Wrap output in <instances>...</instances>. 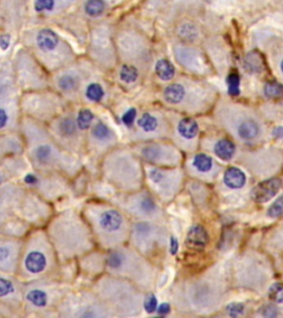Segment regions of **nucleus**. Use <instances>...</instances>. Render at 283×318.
I'll use <instances>...</instances> for the list:
<instances>
[{"instance_id":"obj_1","label":"nucleus","mask_w":283,"mask_h":318,"mask_svg":"<svg viewBox=\"0 0 283 318\" xmlns=\"http://www.w3.org/2000/svg\"><path fill=\"white\" fill-rule=\"evenodd\" d=\"M21 131L26 156L35 170L56 172L72 178L82 169L79 158L61 147L51 132L42 126L26 121L21 125Z\"/></svg>"},{"instance_id":"obj_2","label":"nucleus","mask_w":283,"mask_h":318,"mask_svg":"<svg viewBox=\"0 0 283 318\" xmlns=\"http://www.w3.org/2000/svg\"><path fill=\"white\" fill-rule=\"evenodd\" d=\"M46 233L55 248L60 263L81 258L96 248L90 225L82 214L66 209L50 219Z\"/></svg>"},{"instance_id":"obj_3","label":"nucleus","mask_w":283,"mask_h":318,"mask_svg":"<svg viewBox=\"0 0 283 318\" xmlns=\"http://www.w3.org/2000/svg\"><path fill=\"white\" fill-rule=\"evenodd\" d=\"M82 215L93 233L97 245L110 251L129 244L132 229L131 218L113 202H87Z\"/></svg>"},{"instance_id":"obj_4","label":"nucleus","mask_w":283,"mask_h":318,"mask_svg":"<svg viewBox=\"0 0 283 318\" xmlns=\"http://www.w3.org/2000/svg\"><path fill=\"white\" fill-rule=\"evenodd\" d=\"M60 263L45 230L38 229L23 240L17 277L20 281L31 282L52 277Z\"/></svg>"},{"instance_id":"obj_5","label":"nucleus","mask_w":283,"mask_h":318,"mask_svg":"<svg viewBox=\"0 0 283 318\" xmlns=\"http://www.w3.org/2000/svg\"><path fill=\"white\" fill-rule=\"evenodd\" d=\"M92 289L109 306L115 317H136L144 309L146 296L144 290L125 278L105 272L93 284Z\"/></svg>"},{"instance_id":"obj_6","label":"nucleus","mask_w":283,"mask_h":318,"mask_svg":"<svg viewBox=\"0 0 283 318\" xmlns=\"http://www.w3.org/2000/svg\"><path fill=\"white\" fill-rule=\"evenodd\" d=\"M101 174L104 180L120 192L143 188L144 167L139 157L130 148L115 147L103 156Z\"/></svg>"},{"instance_id":"obj_7","label":"nucleus","mask_w":283,"mask_h":318,"mask_svg":"<svg viewBox=\"0 0 283 318\" xmlns=\"http://www.w3.org/2000/svg\"><path fill=\"white\" fill-rule=\"evenodd\" d=\"M105 272L131 281L144 292L152 287L154 278L152 264L132 245L125 244L106 251Z\"/></svg>"},{"instance_id":"obj_8","label":"nucleus","mask_w":283,"mask_h":318,"mask_svg":"<svg viewBox=\"0 0 283 318\" xmlns=\"http://www.w3.org/2000/svg\"><path fill=\"white\" fill-rule=\"evenodd\" d=\"M70 289L52 277L23 283V309L31 315H49L56 311Z\"/></svg>"},{"instance_id":"obj_9","label":"nucleus","mask_w":283,"mask_h":318,"mask_svg":"<svg viewBox=\"0 0 283 318\" xmlns=\"http://www.w3.org/2000/svg\"><path fill=\"white\" fill-rule=\"evenodd\" d=\"M57 315L68 318L115 317L109 306L93 289L69 292L59 304Z\"/></svg>"},{"instance_id":"obj_10","label":"nucleus","mask_w":283,"mask_h":318,"mask_svg":"<svg viewBox=\"0 0 283 318\" xmlns=\"http://www.w3.org/2000/svg\"><path fill=\"white\" fill-rule=\"evenodd\" d=\"M112 202L124 211L133 221H154L159 215V207L151 192L139 189L133 192H121Z\"/></svg>"},{"instance_id":"obj_11","label":"nucleus","mask_w":283,"mask_h":318,"mask_svg":"<svg viewBox=\"0 0 283 318\" xmlns=\"http://www.w3.org/2000/svg\"><path fill=\"white\" fill-rule=\"evenodd\" d=\"M22 182L27 189L36 192L48 201L65 196L70 188L65 176L35 169L23 175Z\"/></svg>"},{"instance_id":"obj_12","label":"nucleus","mask_w":283,"mask_h":318,"mask_svg":"<svg viewBox=\"0 0 283 318\" xmlns=\"http://www.w3.org/2000/svg\"><path fill=\"white\" fill-rule=\"evenodd\" d=\"M27 188L13 182L0 186V230L15 223L20 219L22 201Z\"/></svg>"},{"instance_id":"obj_13","label":"nucleus","mask_w":283,"mask_h":318,"mask_svg":"<svg viewBox=\"0 0 283 318\" xmlns=\"http://www.w3.org/2000/svg\"><path fill=\"white\" fill-rule=\"evenodd\" d=\"M82 131L77 119L70 115L59 118L50 130L58 144L74 155L86 148V141Z\"/></svg>"},{"instance_id":"obj_14","label":"nucleus","mask_w":283,"mask_h":318,"mask_svg":"<svg viewBox=\"0 0 283 318\" xmlns=\"http://www.w3.org/2000/svg\"><path fill=\"white\" fill-rule=\"evenodd\" d=\"M51 217L52 208L50 201L45 200L41 196L37 195L36 192L27 189L22 201L20 219L28 225L41 227L42 224H46L50 221Z\"/></svg>"},{"instance_id":"obj_15","label":"nucleus","mask_w":283,"mask_h":318,"mask_svg":"<svg viewBox=\"0 0 283 318\" xmlns=\"http://www.w3.org/2000/svg\"><path fill=\"white\" fill-rule=\"evenodd\" d=\"M22 248V237L0 231V273L17 276Z\"/></svg>"},{"instance_id":"obj_16","label":"nucleus","mask_w":283,"mask_h":318,"mask_svg":"<svg viewBox=\"0 0 283 318\" xmlns=\"http://www.w3.org/2000/svg\"><path fill=\"white\" fill-rule=\"evenodd\" d=\"M117 145L119 137L111 126L102 121H98L91 126L86 138V149L90 150L92 155L103 158L110 150L117 147Z\"/></svg>"},{"instance_id":"obj_17","label":"nucleus","mask_w":283,"mask_h":318,"mask_svg":"<svg viewBox=\"0 0 283 318\" xmlns=\"http://www.w3.org/2000/svg\"><path fill=\"white\" fill-rule=\"evenodd\" d=\"M159 230L153 221H132L129 243L144 256H150L156 249Z\"/></svg>"},{"instance_id":"obj_18","label":"nucleus","mask_w":283,"mask_h":318,"mask_svg":"<svg viewBox=\"0 0 283 318\" xmlns=\"http://www.w3.org/2000/svg\"><path fill=\"white\" fill-rule=\"evenodd\" d=\"M19 309H23V282L15 275L0 273V310L8 314Z\"/></svg>"},{"instance_id":"obj_19","label":"nucleus","mask_w":283,"mask_h":318,"mask_svg":"<svg viewBox=\"0 0 283 318\" xmlns=\"http://www.w3.org/2000/svg\"><path fill=\"white\" fill-rule=\"evenodd\" d=\"M136 130L133 132L132 141L134 144L150 142L159 128L158 118L152 113H144L136 119Z\"/></svg>"},{"instance_id":"obj_20","label":"nucleus","mask_w":283,"mask_h":318,"mask_svg":"<svg viewBox=\"0 0 283 318\" xmlns=\"http://www.w3.org/2000/svg\"><path fill=\"white\" fill-rule=\"evenodd\" d=\"M25 151L23 139L16 135H0V164L7 159L21 155Z\"/></svg>"},{"instance_id":"obj_21","label":"nucleus","mask_w":283,"mask_h":318,"mask_svg":"<svg viewBox=\"0 0 283 318\" xmlns=\"http://www.w3.org/2000/svg\"><path fill=\"white\" fill-rule=\"evenodd\" d=\"M281 188V180L279 178H271L260 182L252 191V198L255 202L264 203L270 200Z\"/></svg>"},{"instance_id":"obj_22","label":"nucleus","mask_w":283,"mask_h":318,"mask_svg":"<svg viewBox=\"0 0 283 318\" xmlns=\"http://www.w3.org/2000/svg\"><path fill=\"white\" fill-rule=\"evenodd\" d=\"M208 241H209V236H208L205 228L201 227V225H195V227L188 231L186 236L187 247L196 251L204 250Z\"/></svg>"},{"instance_id":"obj_23","label":"nucleus","mask_w":283,"mask_h":318,"mask_svg":"<svg viewBox=\"0 0 283 318\" xmlns=\"http://www.w3.org/2000/svg\"><path fill=\"white\" fill-rule=\"evenodd\" d=\"M37 44L39 49L43 52L55 51L59 45V38L56 32L50 29H42L37 36Z\"/></svg>"},{"instance_id":"obj_24","label":"nucleus","mask_w":283,"mask_h":318,"mask_svg":"<svg viewBox=\"0 0 283 318\" xmlns=\"http://www.w3.org/2000/svg\"><path fill=\"white\" fill-rule=\"evenodd\" d=\"M224 181L231 189L241 188L246 183V175L239 168L230 167L225 171Z\"/></svg>"},{"instance_id":"obj_25","label":"nucleus","mask_w":283,"mask_h":318,"mask_svg":"<svg viewBox=\"0 0 283 318\" xmlns=\"http://www.w3.org/2000/svg\"><path fill=\"white\" fill-rule=\"evenodd\" d=\"M81 80L77 74L73 73H65L61 75L57 81L58 88L64 93H74L80 88Z\"/></svg>"},{"instance_id":"obj_26","label":"nucleus","mask_w":283,"mask_h":318,"mask_svg":"<svg viewBox=\"0 0 283 318\" xmlns=\"http://www.w3.org/2000/svg\"><path fill=\"white\" fill-rule=\"evenodd\" d=\"M185 94V88L179 83L168 85L164 90V98L170 104H179L184 99Z\"/></svg>"},{"instance_id":"obj_27","label":"nucleus","mask_w":283,"mask_h":318,"mask_svg":"<svg viewBox=\"0 0 283 318\" xmlns=\"http://www.w3.org/2000/svg\"><path fill=\"white\" fill-rule=\"evenodd\" d=\"M177 130L185 139H193L198 132V124L191 117H185L178 123Z\"/></svg>"},{"instance_id":"obj_28","label":"nucleus","mask_w":283,"mask_h":318,"mask_svg":"<svg viewBox=\"0 0 283 318\" xmlns=\"http://www.w3.org/2000/svg\"><path fill=\"white\" fill-rule=\"evenodd\" d=\"M155 72H156L157 76L163 80V81H170L175 75V68L174 65L168 61V60H159V61L155 65Z\"/></svg>"},{"instance_id":"obj_29","label":"nucleus","mask_w":283,"mask_h":318,"mask_svg":"<svg viewBox=\"0 0 283 318\" xmlns=\"http://www.w3.org/2000/svg\"><path fill=\"white\" fill-rule=\"evenodd\" d=\"M235 151V147L233 143H231L228 139H221L215 146V152L219 158L224 159V161H229Z\"/></svg>"},{"instance_id":"obj_30","label":"nucleus","mask_w":283,"mask_h":318,"mask_svg":"<svg viewBox=\"0 0 283 318\" xmlns=\"http://www.w3.org/2000/svg\"><path fill=\"white\" fill-rule=\"evenodd\" d=\"M259 132V126L253 121L242 122L238 127V134L244 139H253Z\"/></svg>"},{"instance_id":"obj_31","label":"nucleus","mask_w":283,"mask_h":318,"mask_svg":"<svg viewBox=\"0 0 283 318\" xmlns=\"http://www.w3.org/2000/svg\"><path fill=\"white\" fill-rule=\"evenodd\" d=\"M105 9L104 0H86L84 5V11L90 17H99Z\"/></svg>"},{"instance_id":"obj_32","label":"nucleus","mask_w":283,"mask_h":318,"mask_svg":"<svg viewBox=\"0 0 283 318\" xmlns=\"http://www.w3.org/2000/svg\"><path fill=\"white\" fill-rule=\"evenodd\" d=\"M104 96V89L100 83H91L87 85L85 89V97L91 102H100L102 101Z\"/></svg>"},{"instance_id":"obj_33","label":"nucleus","mask_w":283,"mask_h":318,"mask_svg":"<svg viewBox=\"0 0 283 318\" xmlns=\"http://www.w3.org/2000/svg\"><path fill=\"white\" fill-rule=\"evenodd\" d=\"M93 119H94V114L89 110V109H82L77 116V123L79 125L80 129L87 130L91 128V126L93 125Z\"/></svg>"},{"instance_id":"obj_34","label":"nucleus","mask_w":283,"mask_h":318,"mask_svg":"<svg viewBox=\"0 0 283 318\" xmlns=\"http://www.w3.org/2000/svg\"><path fill=\"white\" fill-rule=\"evenodd\" d=\"M138 77V71L135 66L124 64L120 71V78L125 83L135 82Z\"/></svg>"},{"instance_id":"obj_35","label":"nucleus","mask_w":283,"mask_h":318,"mask_svg":"<svg viewBox=\"0 0 283 318\" xmlns=\"http://www.w3.org/2000/svg\"><path fill=\"white\" fill-rule=\"evenodd\" d=\"M193 165L197 170L201 172H206L208 170H210V168L213 167V161L211 158L209 156H207L206 154H198L195 156Z\"/></svg>"},{"instance_id":"obj_36","label":"nucleus","mask_w":283,"mask_h":318,"mask_svg":"<svg viewBox=\"0 0 283 318\" xmlns=\"http://www.w3.org/2000/svg\"><path fill=\"white\" fill-rule=\"evenodd\" d=\"M266 96L273 98L283 95V85L278 82H268L265 86Z\"/></svg>"},{"instance_id":"obj_37","label":"nucleus","mask_w":283,"mask_h":318,"mask_svg":"<svg viewBox=\"0 0 283 318\" xmlns=\"http://www.w3.org/2000/svg\"><path fill=\"white\" fill-rule=\"evenodd\" d=\"M227 83H228L229 94L232 95V96L239 95V93H240V90H239L240 77L237 73H231V74L229 75L227 78Z\"/></svg>"},{"instance_id":"obj_38","label":"nucleus","mask_w":283,"mask_h":318,"mask_svg":"<svg viewBox=\"0 0 283 318\" xmlns=\"http://www.w3.org/2000/svg\"><path fill=\"white\" fill-rule=\"evenodd\" d=\"M269 297L275 303L283 302V283H274L269 289Z\"/></svg>"},{"instance_id":"obj_39","label":"nucleus","mask_w":283,"mask_h":318,"mask_svg":"<svg viewBox=\"0 0 283 318\" xmlns=\"http://www.w3.org/2000/svg\"><path fill=\"white\" fill-rule=\"evenodd\" d=\"M144 310L148 314L155 313L157 310V297L153 293L146 294L144 298Z\"/></svg>"},{"instance_id":"obj_40","label":"nucleus","mask_w":283,"mask_h":318,"mask_svg":"<svg viewBox=\"0 0 283 318\" xmlns=\"http://www.w3.org/2000/svg\"><path fill=\"white\" fill-rule=\"evenodd\" d=\"M282 215H283V196L278 198L268 210V216L271 218H278Z\"/></svg>"},{"instance_id":"obj_41","label":"nucleus","mask_w":283,"mask_h":318,"mask_svg":"<svg viewBox=\"0 0 283 318\" xmlns=\"http://www.w3.org/2000/svg\"><path fill=\"white\" fill-rule=\"evenodd\" d=\"M137 119V111L136 109H129L124 114L122 115V122L127 127H132V126L135 124Z\"/></svg>"},{"instance_id":"obj_42","label":"nucleus","mask_w":283,"mask_h":318,"mask_svg":"<svg viewBox=\"0 0 283 318\" xmlns=\"http://www.w3.org/2000/svg\"><path fill=\"white\" fill-rule=\"evenodd\" d=\"M56 7V0H35V9L38 12L50 11Z\"/></svg>"},{"instance_id":"obj_43","label":"nucleus","mask_w":283,"mask_h":318,"mask_svg":"<svg viewBox=\"0 0 283 318\" xmlns=\"http://www.w3.org/2000/svg\"><path fill=\"white\" fill-rule=\"evenodd\" d=\"M244 309H245L244 305L239 304V303H232L230 305H228V307H227L229 315L232 316V317L241 315L242 313H244Z\"/></svg>"},{"instance_id":"obj_44","label":"nucleus","mask_w":283,"mask_h":318,"mask_svg":"<svg viewBox=\"0 0 283 318\" xmlns=\"http://www.w3.org/2000/svg\"><path fill=\"white\" fill-rule=\"evenodd\" d=\"M262 315L266 317H274L277 316V310L272 306V305H268L265 307V309L262 310Z\"/></svg>"},{"instance_id":"obj_45","label":"nucleus","mask_w":283,"mask_h":318,"mask_svg":"<svg viewBox=\"0 0 283 318\" xmlns=\"http://www.w3.org/2000/svg\"><path fill=\"white\" fill-rule=\"evenodd\" d=\"M170 310H171V306H170V304H167V303L161 304V305H159V307H157L158 314L163 315V316H165L170 313Z\"/></svg>"},{"instance_id":"obj_46","label":"nucleus","mask_w":283,"mask_h":318,"mask_svg":"<svg viewBox=\"0 0 283 318\" xmlns=\"http://www.w3.org/2000/svg\"><path fill=\"white\" fill-rule=\"evenodd\" d=\"M9 44H10V38H9V36H3L2 38H0V46H2V48H3L4 50L8 49Z\"/></svg>"},{"instance_id":"obj_47","label":"nucleus","mask_w":283,"mask_h":318,"mask_svg":"<svg viewBox=\"0 0 283 318\" xmlns=\"http://www.w3.org/2000/svg\"><path fill=\"white\" fill-rule=\"evenodd\" d=\"M178 251V242L175 237L171 238V253L172 254H176Z\"/></svg>"},{"instance_id":"obj_48","label":"nucleus","mask_w":283,"mask_h":318,"mask_svg":"<svg viewBox=\"0 0 283 318\" xmlns=\"http://www.w3.org/2000/svg\"><path fill=\"white\" fill-rule=\"evenodd\" d=\"M273 136L275 138L283 139V127H278L273 130Z\"/></svg>"},{"instance_id":"obj_49","label":"nucleus","mask_w":283,"mask_h":318,"mask_svg":"<svg viewBox=\"0 0 283 318\" xmlns=\"http://www.w3.org/2000/svg\"><path fill=\"white\" fill-rule=\"evenodd\" d=\"M281 70H282V72H283V61H282V63H281Z\"/></svg>"}]
</instances>
